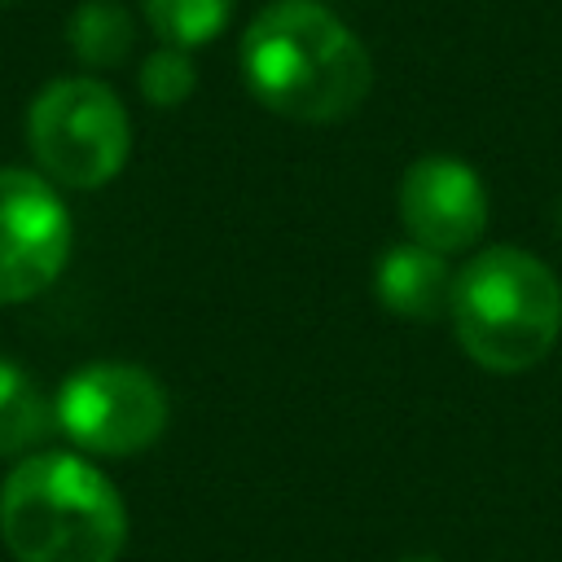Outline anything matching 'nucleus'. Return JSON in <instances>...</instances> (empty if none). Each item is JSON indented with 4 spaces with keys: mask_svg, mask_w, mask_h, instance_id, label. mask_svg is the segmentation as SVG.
<instances>
[{
    "mask_svg": "<svg viewBox=\"0 0 562 562\" xmlns=\"http://www.w3.org/2000/svg\"><path fill=\"white\" fill-rule=\"evenodd\" d=\"M250 97L290 123H338L373 88L360 35L316 0H277L241 35Z\"/></svg>",
    "mask_w": 562,
    "mask_h": 562,
    "instance_id": "f257e3e1",
    "label": "nucleus"
},
{
    "mask_svg": "<svg viewBox=\"0 0 562 562\" xmlns=\"http://www.w3.org/2000/svg\"><path fill=\"white\" fill-rule=\"evenodd\" d=\"M0 536L18 562H114L127 540V509L92 461L35 452L4 474Z\"/></svg>",
    "mask_w": 562,
    "mask_h": 562,
    "instance_id": "f03ea898",
    "label": "nucleus"
},
{
    "mask_svg": "<svg viewBox=\"0 0 562 562\" xmlns=\"http://www.w3.org/2000/svg\"><path fill=\"white\" fill-rule=\"evenodd\" d=\"M448 316L474 364L522 373L540 364L562 334V285L536 255L487 246L457 272Z\"/></svg>",
    "mask_w": 562,
    "mask_h": 562,
    "instance_id": "7ed1b4c3",
    "label": "nucleus"
},
{
    "mask_svg": "<svg viewBox=\"0 0 562 562\" xmlns=\"http://www.w3.org/2000/svg\"><path fill=\"white\" fill-rule=\"evenodd\" d=\"M26 145L40 176L66 189L110 184L132 154V119L119 92L92 75H66L35 92L26 110Z\"/></svg>",
    "mask_w": 562,
    "mask_h": 562,
    "instance_id": "20e7f679",
    "label": "nucleus"
},
{
    "mask_svg": "<svg viewBox=\"0 0 562 562\" xmlns=\"http://www.w3.org/2000/svg\"><path fill=\"white\" fill-rule=\"evenodd\" d=\"M167 413L171 404L162 382L149 369L119 364V360L75 369L53 400L57 426L83 452H97V457L145 452L167 430Z\"/></svg>",
    "mask_w": 562,
    "mask_h": 562,
    "instance_id": "39448f33",
    "label": "nucleus"
},
{
    "mask_svg": "<svg viewBox=\"0 0 562 562\" xmlns=\"http://www.w3.org/2000/svg\"><path fill=\"white\" fill-rule=\"evenodd\" d=\"M70 211L48 176L0 167V303L44 294L70 259Z\"/></svg>",
    "mask_w": 562,
    "mask_h": 562,
    "instance_id": "423d86ee",
    "label": "nucleus"
},
{
    "mask_svg": "<svg viewBox=\"0 0 562 562\" xmlns=\"http://www.w3.org/2000/svg\"><path fill=\"white\" fill-rule=\"evenodd\" d=\"M400 220L408 241L435 255H461L487 228V189L470 162L452 154H426L408 162L400 180Z\"/></svg>",
    "mask_w": 562,
    "mask_h": 562,
    "instance_id": "0eeeda50",
    "label": "nucleus"
},
{
    "mask_svg": "<svg viewBox=\"0 0 562 562\" xmlns=\"http://www.w3.org/2000/svg\"><path fill=\"white\" fill-rule=\"evenodd\" d=\"M452 268L417 241L386 246L373 263V299L400 321H439L452 312Z\"/></svg>",
    "mask_w": 562,
    "mask_h": 562,
    "instance_id": "6e6552de",
    "label": "nucleus"
},
{
    "mask_svg": "<svg viewBox=\"0 0 562 562\" xmlns=\"http://www.w3.org/2000/svg\"><path fill=\"white\" fill-rule=\"evenodd\" d=\"M66 44L88 70H114L136 44V22L119 0H79L66 22Z\"/></svg>",
    "mask_w": 562,
    "mask_h": 562,
    "instance_id": "1a4fd4ad",
    "label": "nucleus"
},
{
    "mask_svg": "<svg viewBox=\"0 0 562 562\" xmlns=\"http://www.w3.org/2000/svg\"><path fill=\"white\" fill-rule=\"evenodd\" d=\"M48 422H53V408L31 382V373L0 360V457L31 452L44 439Z\"/></svg>",
    "mask_w": 562,
    "mask_h": 562,
    "instance_id": "9d476101",
    "label": "nucleus"
},
{
    "mask_svg": "<svg viewBox=\"0 0 562 562\" xmlns=\"http://www.w3.org/2000/svg\"><path fill=\"white\" fill-rule=\"evenodd\" d=\"M140 13L162 44L198 48L228 26L233 0H140Z\"/></svg>",
    "mask_w": 562,
    "mask_h": 562,
    "instance_id": "9b49d317",
    "label": "nucleus"
},
{
    "mask_svg": "<svg viewBox=\"0 0 562 562\" xmlns=\"http://www.w3.org/2000/svg\"><path fill=\"white\" fill-rule=\"evenodd\" d=\"M136 83H140V97L158 110H171V105H184L198 88V66L189 57V48H176V44H158L140 70H136Z\"/></svg>",
    "mask_w": 562,
    "mask_h": 562,
    "instance_id": "f8f14e48",
    "label": "nucleus"
},
{
    "mask_svg": "<svg viewBox=\"0 0 562 562\" xmlns=\"http://www.w3.org/2000/svg\"><path fill=\"white\" fill-rule=\"evenodd\" d=\"M400 562H439V558H400Z\"/></svg>",
    "mask_w": 562,
    "mask_h": 562,
    "instance_id": "ddd939ff",
    "label": "nucleus"
},
{
    "mask_svg": "<svg viewBox=\"0 0 562 562\" xmlns=\"http://www.w3.org/2000/svg\"><path fill=\"white\" fill-rule=\"evenodd\" d=\"M0 4H18V0H0Z\"/></svg>",
    "mask_w": 562,
    "mask_h": 562,
    "instance_id": "4468645a",
    "label": "nucleus"
}]
</instances>
